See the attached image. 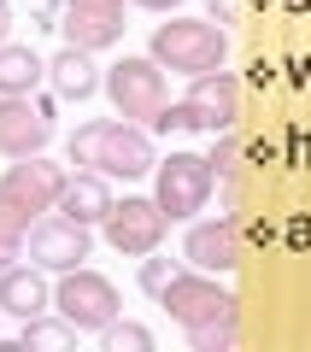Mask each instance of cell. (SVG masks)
<instances>
[{
    "mask_svg": "<svg viewBox=\"0 0 311 352\" xmlns=\"http://www.w3.org/2000/svg\"><path fill=\"white\" fill-rule=\"evenodd\" d=\"M47 82V59L18 41H0V94H36Z\"/></svg>",
    "mask_w": 311,
    "mask_h": 352,
    "instance_id": "cell-17",
    "label": "cell"
},
{
    "mask_svg": "<svg viewBox=\"0 0 311 352\" xmlns=\"http://www.w3.org/2000/svg\"><path fill=\"white\" fill-rule=\"evenodd\" d=\"M53 311L71 317L76 329H106L112 317H124V294H118L112 276H100V270H88V264H76V270H59V288H53Z\"/></svg>",
    "mask_w": 311,
    "mask_h": 352,
    "instance_id": "cell-5",
    "label": "cell"
},
{
    "mask_svg": "<svg viewBox=\"0 0 311 352\" xmlns=\"http://www.w3.org/2000/svg\"><path fill=\"white\" fill-rule=\"evenodd\" d=\"M106 94H112L118 118H129V124H159L164 100H171V88H164V65L153 59H136V53H124L118 65H106Z\"/></svg>",
    "mask_w": 311,
    "mask_h": 352,
    "instance_id": "cell-4",
    "label": "cell"
},
{
    "mask_svg": "<svg viewBox=\"0 0 311 352\" xmlns=\"http://www.w3.org/2000/svg\"><path fill=\"white\" fill-rule=\"evenodd\" d=\"M106 241H112L124 258H147V252H159L164 229H171V217L159 212V200H141V194H124V200H112V212H106Z\"/></svg>",
    "mask_w": 311,
    "mask_h": 352,
    "instance_id": "cell-7",
    "label": "cell"
},
{
    "mask_svg": "<svg viewBox=\"0 0 311 352\" xmlns=\"http://www.w3.org/2000/svg\"><path fill=\"white\" fill-rule=\"evenodd\" d=\"M159 305H164V311H171L182 329L212 323V317H235V294L224 288V276H212V270H194V264H188L182 276H176L171 288L159 294Z\"/></svg>",
    "mask_w": 311,
    "mask_h": 352,
    "instance_id": "cell-8",
    "label": "cell"
},
{
    "mask_svg": "<svg viewBox=\"0 0 311 352\" xmlns=\"http://www.w3.org/2000/svg\"><path fill=\"white\" fill-rule=\"evenodd\" d=\"M65 41L88 53H106L124 41V6H65Z\"/></svg>",
    "mask_w": 311,
    "mask_h": 352,
    "instance_id": "cell-15",
    "label": "cell"
},
{
    "mask_svg": "<svg viewBox=\"0 0 311 352\" xmlns=\"http://www.w3.org/2000/svg\"><path fill=\"white\" fill-rule=\"evenodd\" d=\"M6 30H12V12H6V0H0V41H6Z\"/></svg>",
    "mask_w": 311,
    "mask_h": 352,
    "instance_id": "cell-27",
    "label": "cell"
},
{
    "mask_svg": "<svg viewBox=\"0 0 311 352\" xmlns=\"http://www.w3.org/2000/svg\"><path fill=\"white\" fill-rule=\"evenodd\" d=\"M147 53L164 65V71H176V76H206V71H224L229 36H224V24H212V18H171V24L153 30Z\"/></svg>",
    "mask_w": 311,
    "mask_h": 352,
    "instance_id": "cell-2",
    "label": "cell"
},
{
    "mask_svg": "<svg viewBox=\"0 0 311 352\" xmlns=\"http://www.w3.org/2000/svg\"><path fill=\"white\" fill-rule=\"evenodd\" d=\"M53 141V100L36 94H0V159H30Z\"/></svg>",
    "mask_w": 311,
    "mask_h": 352,
    "instance_id": "cell-9",
    "label": "cell"
},
{
    "mask_svg": "<svg viewBox=\"0 0 311 352\" xmlns=\"http://www.w3.org/2000/svg\"><path fill=\"white\" fill-rule=\"evenodd\" d=\"M47 82H53L59 100H88L94 88H106V76H100V65H94L88 47H71V41H65V53L47 59Z\"/></svg>",
    "mask_w": 311,
    "mask_h": 352,
    "instance_id": "cell-16",
    "label": "cell"
},
{
    "mask_svg": "<svg viewBox=\"0 0 311 352\" xmlns=\"http://www.w3.org/2000/svg\"><path fill=\"white\" fill-rule=\"evenodd\" d=\"M76 335H83V329L71 323V317H24V335H18V346L24 352H71L76 346Z\"/></svg>",
    "mask_w": 311,
    "mask_h": 352,
    "instance_id": "cell-18",
    "label": "cell"
},
{
    "mask_svg": "<svg viewBox=\"0 0 311 352\" xmlns=\"http://www.w3.org/2000/svg\"><path fill=\"white\" fill-rule=\"evenodd\" d=\"M65 176L59 164H47L41 153H30V159H12L6 164V176H0V206L18 217V223H36V217H47L53 206H59V188H65Z\"/></svg>",
    "mask_w": 311,
    "mask_h": 352,
    "instance_id": "cell-6",
    "label": "cell"
},
{
    "mask_svg": "<svg viewBox=\"0 0 311 352\" xmlns=\"http://www.w3.org/2000/svg\"><path fill=\"white\" fill-rule=\"evenodd\" d=\"M212 188H217V170H212L206 153H171V159L153 164V200H159V212L171 217V223L206 212Z\"/></svg>",
    "mask_w": 311,
    "mask_h": 352,
    "instance_id": "cell-3",
    "label": "cell"
},
{
    "mask_svg": "<svg viewBox=\"0 0 311 352\" xmlns=\"http://www.w3.org/2000/svg\"><path fill=\"white\" fill-rule=\"evenodd\" d=\"M24 252V235H12V229H0V270H12V258Z\"/></svg>",
    "mask_w": 311,
    "mask_h": 352,
    "instance_id": "cell-23",
    "label": "cell"
},
{
    "mask_svg": "<svg viewBox=\"0 0 311 352\" xmlns=\"http://www.w3.org/2000/svg\"><path fill=\"white\" fill-rule=\"evenodd\" d=\"M65 159L76 170H100V176H112V182H136V176H153L159 153H153L141 124H129V118H94V124H83L65 141Z\"/></svg>",
    "mask_w": 311,
    "mask_h": 352,
    "instance_id": "cell-1",
    "label": "cell"
},
{
    "mask_svg": "<svg viewBox=\"0 0 311 352\" xmlns=\"http://www.w3.org/2000/svg\"><path fill=\"white\" fill-rule=\"evenodd\" d=\"M188 112H194L200 129H212V135H235V124H241V82L229 71L194 76V88H188Z\"/></svg>",
    "mask_w": 311,
    "mask_h": 352,
    "instance_id": "cell-11",
    "label": "cell"
},
{
    "mask_svg": "<svg viewBox=\"0 0 311 352\" xmlns=\"http://www.w3.org/2000/svg\"><path fill=\"white\" fill-rule=\"evenodd\" d=\"M129 6H141V12H176L182 0H129Z\"/></svg>",
    "mask_w": 311,
    "mask_h": 352,
    "instance_id": "cell-24",
    "label": "cell"
},
{
    "mask_svg": "<svg viewBox=\"0 0 311 352\" xmlns=\"http://www.w3.org/2000/svg\"><path fill=\"white\" fill-rule=\"evenodd\" d=\"M65 6H124V0H65Z\"/></svg>",
    "mask_w": 311,
    "mask_h": 352,
    "instance_id": "cell-26",
    "label": "cell"
},
{
    "mask_svg": "<svg viewBox=\"0 0 311 352\" xmlns=\"http://www.w3.org/2000/svg\"><path fill=\"white\" fill-rule=\"evenodd\" d=\"M188 346H194V352H229V346H235V317L194 323V329H188Z\"/></svg>",
    "mask_w": 311,
    "mask_h": 352,
    "instance_id": "cell-20",
    "label": "cell"
},
{
    "mask_svg": "<svg viewBox=\"0 0 311 352\" xmlns=\"http://www.w3.org/2000/svg\"><path fill=\"white\" fill-rule=\"evenodd\" d=\"M206 6H212V12H217V24H224V18L235 12V0H206Z\"/></svg>",
    "mask_w": 311,
    "mask_h": 352,
    "instance_id": "cell-25",
    "label": "cell"
},
{
    "mask_svg": "<svg viewBox=\"0 0 311 352\" xmlns=\"http://www.w3.org/2000/svg\"><path fill=\"white\" fill-rule=\"evenodd\" d=\"M112 176H100V170H71L65 176V188H59V206L53 212H65V217H76V223H106V212H112Z\"/></svg>",
    "mask_w": 311,
    "mask_h": 352,
    "instance_id": "cell-13",
    "label": "cell"
},
{
    "mask_svg": "<svg viewBox=\"0 0 311 352\" xmlns=\"http://www.w3.org/2000/svg\"><path fill=\"white\" fill-rule=\"evenodd\" d=\"M182 258L194 264V270H212V276H229L241 264V229L229 223V217H212V223H194L182 241Z\"/></svg>",
    "mask_w": 311,
    "mask_h": 352,
    "instance_id": "cell-12",
    "label": "cell"
},
{
    "mask_svg": "<svg viewBox=\"0 0 311 352\" xmlns=\"http://www.w3.org/2000/svg\"><path fill=\"white\" fill-rule=\"evenodd\" d=\"M153 129H164V135H171V129H176V135H194L200 124H194V112H188V100H176V106L164 100V112H159V124H153Z\"/></svg>",
    "mask_w": 311,
    "mask_h": 352,
    "instance_id": "cell-22",
    "label": "cell"
},
{
    "mask_svg": "<svg viewBox=\"0 0 311 352\" xmlns=\"http://www.w3.org/2000/svg\"><path fill=\"white\" fill-rule=\"evenodd\" d=\"M176 276H182V264H176V258H159V252H147V258H141V294H153V300H159Z\"/></svg>",
    "mask_w": 311,
    "mask_h": 352,
    "instance_id": "cell-21",
    "label": "cell"
},
{
    "mask_svg": "<svg viewBox=\"0 0 311 352\" xmlns=\"http://www.w3.org/2000/svg\"><path fill=\"white\" fill-rule=\"evenodd\" d=\"M0 311L6 317H41L53 311V288H47V270L41 264H12V270H0Z\"/></svg>",
    "mask_w": 311,
    "mask_h": 352,
    "instance_id": "cell-14",
    "label": "cell"
},
{
    "mask_svg": "<svg viewBox=\"0 0 311 352\" xmlns=\"http://www.w3.org/2000/svg\"><path fill=\"white\" fill-rule=\"evenodd\" d=\"M100 346L106 352H153V329L129 323V317H112V323L100 329Z\"/></svg>",
    "mask_w": 311,
    "mask_h": 352,
    "instance_id": "cell-19",
    "label": "cell"
},
{
    "mask_svg": "<svg viewBox=\"0 0 311 352\" xmlns=\"http://www.w3.org/2000/svg\"><path fill=\"white\" fill-rule=\"evenodd\" d=\"M0 317H6V311H0Z\"/></svg>",
    "mask_w": 311,
    "mask_h": 352,
    "instance_id": "cell-28",
    "label": "cell"
},
{
    "mask_svg": "<svg viewBox=\"0 0 311 352\" xmlns=\"http://www.w3.org/2000/svg\"><path fill=\"white\" fill-rule=\"evenodd\" d=\"M24 247H30V264H41V270H76V264L88 258V223H76V217H65V212H47V217H36L30 223V235H24Z\"/></svg>",
    "mask_w": 311,
    "mask_h": 352,
    "instance_id": "cell-10",
    "label": "cell"
}]
</instances>
